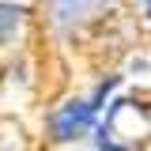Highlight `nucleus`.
<instances>
[{"instance_id":"nucleus-2","label":"nucleus","mask_w":151,"mask_h":151,"mask_svg":"<svg viewBox=\"0 0 151 151\" xmlns=\"http://www.w3.org/2000/svg\"><path fill=\"white\" fill-rule=\"evenodd\" d=\"M102 0H53V23L57 27H72L76 19H83L87 12H94Z\"/></svg>"},{"instance_id":"nucleus-1","label":"nucleus","mask_w":151,"mask_h":151,"mask_svg":"<svg viewBox=\"0 0 151 151\" xmlns=\"http://www.w3.org/2000/svg\"><path fill=\"white\" fill-rule=\"evenodd\" d=\"M94 113L98 110L91 106V98H68V102L57 106V113H53V136L60 144L79 140V136L94 125Z\"/></svg>"},{"instance_id":"nucleus-5","label":"nucleus","mask_w":151,"mask_h":151,"mask_svg":"<svg viewBox=\"0 0 151 151\" xmlns=\"http://www.w3.org/2000/svg\"><path fill=\"white\" fill-rule=\"evenodd\" d=\"M147 15H151V12H147Z\"/></svg>"},{"instance_id":"nucleus-4","label":"nucleus","mask_w":151,"mask_h":151,"mask_svg":"<svg viewBox=\"0 0 151 151\" xmlns=\"http://www.w3.org/2000/svg\"><path fill=\"white\" fill-rule=\"evenodd\" d=\"M144 4H147V8H151V0H144Z\"/></svg>"},{"instance_id":"nucleus-3","label":"nucleus","mask_w":151,"mask_h":151,"mask_svg":"<svg viewBox=\"0 0 151 151\" xmlns=\"http://www.w3.org/2000/svg\"><path fill=\"white\" fill-rule=\"evenodd\" d=\"M23 8L19 4H12V0H0V42H12L19 30V23H23Z\"/></svg>"}]
</instances>
